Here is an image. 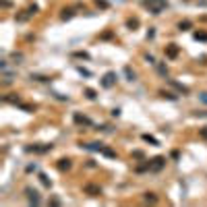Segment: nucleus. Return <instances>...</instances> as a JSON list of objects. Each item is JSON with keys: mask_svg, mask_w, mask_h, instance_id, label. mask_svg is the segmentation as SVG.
<instances>
[{"mask_svg": "<svg viewBox=\"0 0 207 207\" xmlns=\"http://www.w3.org/2000/svg\"><path fill=\"white\" fill-rule=\"evenodd\" d=\"M70 168H73V162H70L69 158L58 159V170H60V172H66V170H70Z\"/></svg>", "mask_w": 207, "mask_h": 207, "instance_id": "nucleus-6", "label": "nucleus"}, {"mask_svg": "<svg viewBox=\"0 0 207 207\" xmlns=\"http://www.w3.org/2000/svg\"><path fill=\"white\" fill-rule=\"evenodd\" d=\"M112 116H114V118L120 116V108H114V110H112Z\"/></svg>", "mask_w": 207, "mask_h": 207, "instance_id": "nucleus-34", "label": "nucleus"}, {"mask_svg": "<svg viewBox=\"0 0 207 207\" xmlns=\"http://www.w3.org/2000/svg\"><path fill=\"white\" fill-rule=\"evenodd\" d=\"M83 149H87V151H102L106 145L104 143H81Z\"/></svg>", "mask_w": 207, "mask_h": 207, "instance_id": "nucleus-5", "label": "nucleus"}, {"mask_svg": "<svg viewBox=\"0 0 207 207\" xmlns=\"http://www.w3.org/2000/svg\"><path fill=\"white\" fill-rule=\"evenodd\" d=\"M118 81V75L114 73V70H110V73H106V75L102 77V87H106V89H110V87H114Z\"/></svg>", "mask_w": 207, "mask_h": 207, "instance_id": "nucleus-1", "label": "nucleus"}, {"mask_svg": "<svg viewBox=\"0 0 207 207\" xmlns=\"http://www.w3.org/2000/svg\"><path fill=\"white\" fill-rule=\"evenodd\" d=\"M73 15H75V11H73V8H62L60 19L62 21H69V19H73Z\"/></svg>", "mask_w": 207, "mask_h": 207, "instance_id": "nucleus-10", "label": "nucleus"}, {"mask_svg": "<svg viewBox=\"0 0 207 207\" xmlns=\"http://www.w3.org/2000/svg\"><path fill=\"white\" fill-rule=\"evenodd\" d=\"M124 75H126V79H129V81H135V70H131V66H124Z\"/></svg>", "mask_w": 207, "mask_h": 207, "instance_id": "nucleus-15", "label": "nucleus"}, {"mask_svg": "<svg viewBox=\"0 0 207 207\" xmlns=\"http://www.w3.org/2000/svg\"><path fill=\"white\" fill-rule=\"evenodd\" d=\"M155 69H158V73L164 77V79L168 77V69H166V64H162V62H155Z\"/></svg>", "mask_w": 207, "mask_h": 207, "instance_id": "nucleus-13", "label": "nucleus"}, {"mask_svg": "<svg viewBox=\"0 0 207 207\" xmlns=\"http://www.w3.org/2000/svg\"><path fill=\"white\" fill-rule=\"evenodd\" d=\"M159 95L168 97V99H176V95H174V93H170V91H159Z\"/></svg>", "mask_w": 207, "mask_h": 207, "instance_id": "nucleus-27", "label": "nucleus"}, {"mask_svg": "<svg viewBox=\"0 0 207 207\" xmlns=\"http://www.w3.org/2000/svg\"><path fill=\"white\" fill-rule=\"evenodd\" d=\"M25 195H27V201H29V203H33V205H41V197H40V193H37L35 188L27 186V188H25Z\"/></svg>", "mask_w": 207, "mask_h": 207, "instance_id": "nucleus-2", "label": "nucleus"}, {"mask_svg": "<svg viewBox=\"0 0 207 207\" xmlns=\"http://www.w3.org/2000/svg\"><path fill=\"white\" fill-rule=\"evenodd\" d=\"M37 11H40V6H37V4H31V6L27 8V15L29 17H33V15H37Z\"/></svg>", "mask_w": 207, "mask_h": 207, "instance_id": "nucleus-23", "label": "nucleus"}, {"mask_svg": "<svg viewBox=\"0 0 207 207\" xmlns=\"http://www.w3.org/2000/svg\"><path fill=\"white\" fill-rule=\"evenodd\" d=\"M195 40L197 41H207V33L205 31H195Z\"/></svg>", "mask_w": 207, "mask_h": 207, "instance_id": "nucleus-19", "label": "nucleus"}, {"mask_svg": "<svg viewBox=\"0 0 207 207\" xmlns=\"http://www.w3.org/2000/svg\"><path fill=\"white\" fill-rule=\"evenodd\" d=\"M73 120H75L77 124H81V126H91V120H89L87 116H81L79 112H77L75 116H73Z\"/></svg>", "mask_w": 207, "mask_h": 207, "instance_id": "nucleus-8", "label": "nucleus"}, {"mask_svg": "<svg viewBox=\"0 0 207 207\" xmlns=\"http://www.w3.org/2000/svg\"><path fill=\"white\" fill-rule=\"evenodd\" d=\"M40 180H41V184H44V186H48V188L52 186V182L48 180V176H46V174H40Z\"/></svg>", "mask_w": 207, "mask_h": 207, "instance_id": "nucleus-24", "label": "nucleus"}, {"mask_svg": "<svg viewBox=\"0 0 207 207\" xmlns=\"http://www.w3.org/2000/svg\"><path fill=\"white\" fill-rule=\"evenodd\" d=\"M166 56H168V58H176V56H178V46H176V44L166 46Z\"/></svg>", "mask_w": 207, "mask_h": 207, "instance_id": "nucleus-9", "label": "nucleus"}, {"mask_svg": "<svg viewBox=\"0 0 207 207\" xmlns=\"http://www.w3.org/2000/svg\"><path fill=\"white\" fill-rule=\"evenodd\" d=\"M168 83L172 85L174 89H178L180 93H188V87H184V85H180V83H176V81H172V79H168Z\"/></svg>", "mask_w": 207, "mask_h": 207, "instance_id": "nucleus-11", "label": "nucleus"}, {"mask_svg": "<svg viewBox=\"0 0 207 207\" xmlns=\"http://www.w3.org/2000/svg\"><path fill=\"white\" fill-rule=\"evenodd\" d=\"M4 102H8V104H17V106H19L21 99H19V95H17V93H8V95H4Z\"/></svg>", "mask_w": 207, "mask_h": 207, "instance_id": "nucleus-12", "label": "nucleus"}, {"mask_svg": "<svg viewBox=\"0 0 207 207\" xmlns=\"http://www.w3.org/2000/svg\"><path fill=\"white\" fill-rule=\"evenodd\" d=\"M31 79H33V81H50L48 77H44V75H33V73H31Z\"/></svg>", "mask_w": 207, "mask_h": 207, "instance_id": "nucleus-25", "label": "nucleus"}, {"mask_svg": "<svg viewBox=\"0 0 207 207\" xmlns=\"http://www.w3.org/2000/svg\"><path fill=\"white\" fill-rule=\"evenodd\" d=\"M77 70H79V73H81L83 77H91V73H89L87 69H83V66H77Z\"/></svg>", "mask_w": 207, "mask_h": 207, "instance_id": "nucleus-28", "label": "nucleus"}, {"mask_svg": "<svg viewBox=\"0 0 207 207\" xmlns=\"http://www.w3.org/2000/svg\"><path fill=\"white\" fill-rule=\"evenodd\" d=\"M143 199L147 201V203H158V197H155L153 193H145V195H143Z\"/></svg>", "mask_w": 207, "mask_h": 207, "instance_id": "nucleus-16", "label": "nucleus"}, {"mask_svg": "<svg viewBox=\"0 0 207 207\" xmlns=\"http://www.w3.org/2000/svg\"><path fill=\"white\" fill-rule=\"evenodd\" d=\"M153 37H155V29L149 27V31H147V40H153Z\"/></svg>", "mask_w": 207, "mask_h": 207, "instance_id": "nucleus-31", "label": "nucleus"}, {"mask_svg": "<svg viewBox=\"0 0 207 207\" xmlns=\"http://www.w3.org/2000/svg\"><path fill=\"white\" fill-rule=\"evenodd\" d=\"M201 137H203V139H207V129H201Z\"/></svg>", "mask_w": 207, "mask_h": 207, "instance_id": "nucleus-36", "label": "nucleus"}, {"mask_svg": "<svg viewBox=\"0 0 207 207\" xmlns=\"http://www.w3.org/2000/svg\"><path fill=\"white\" fill-rule=\"evenodd\" d=\"M133 155H135L137 159H143V151H133Z\"/></svg>", "mask_w": 207, "mask_h": 207, "instance_id": "nucleus-35", "label": "nucleus"}, {"mask_svg": "<svg viewBox=\"0 0 207 207\" xmlns=\"http://www.w3.org/2000/svg\"><path fill=\"white\" fill-rule=\"evenodd\" d=\"M145 60L149 62V64H153V66H155V58H153L151 54H147V56H145Z\"/></svg>", "mask_w": 207, "mask_h": 207, "instance_id": "nucleus-32", "label": "nucleus"}, {"mask_svg": "<svg viewBox=\"0 0 207 207\" xmlns=\"http://www.w3.org/2000/svg\"><path fill=\"white\" fill-rule=\"evenodd\" d=\"M95 4L99 8H108V2H106V0H95Z\"/></svg>", "mask_w": 207, "mask_h": 207, "instance_id": "nucleus-30", "label": "nucleus"}, {"mask_svg": "<svg viewBox=\"0 0 207 207\" xmlns=\"http://www.w3.org/2000/svg\"><path fill=\"white\" fill-rule=\"evenodd\" d=\"M143 2H151V4H162V6H166V4H168V0H143Z\"/></svg>", "mask_w": 207, "mask_h": 207, "instance_id": "nucleus-26", "label": "nucleus"}, {"mask_svg": "<svg viewBox=\"0 0 207 207\" xmlns=\"http://www.w3.org/2000/svg\"><path fill=\"white\" fill-rule=\"evenodd\" d=\"M85 193L91 195V197H97L102 195V186H95V184H85Z\"/></svg>", "mask_w": 207, "mask_h": 207, "instance_id": "nucleus-7", "label": "nucleus"}, {"mask_svg": "<svg viewBox=\"0 0 207 207\" xmlns=\"http://www.w3.org/2000/svg\"><path fill=\"white\" fill-rule=\"evenodd\" d=\"M164 166H166V158L158 155V158H153L151 162H149V170H151V172H158V170H162Z\"/></svg>", "mask_w": 207, "mask_h": 207, "instance_id": "nucleus-3", "label": "nucleus"}, {"mask_svg": "<svg viewBox=\"0 0 207 207\" xmlns=\"http://www.w3.org/2000/svg\"><path fill=\"white\" fill-rule=\"evenodd\" d=\"M199 99L207 106V91H201V93H199Z\"/></svg>", "mask_w": 207, "mask_h": 207, "instance_id": "nucleus-29", "label": "nucleus"}, {"mask_svg": "<svg viewBox=\"0 0 207 207\" xmlns=\"http://www.w3.org/2000/svg\"><path fill=\"white\" fill-rule=\"evenodd\" d=\"M27 151L29 153H48V151H52V145H29Z\"/></svg>", "mask_w": 207, "mask_h": 207, "instance_id": "nucleus-4", "label": "nucleus"}, {"mask_svg": "<svg viewBox=\"0 0 207 207\" xmlns=\"http://www.w3.org/2000/svg\"><path fill=\"white\" fill-rule=\"evenodd\" d=\"M50 205H60V199H56V197H52V199H50Z\"/></svg>", "mask_w": 207, "mask_h": 207, "instance_id": "nucleus-33", "label": "nucleus"}, {"mask_svg": "<svg viewBox=\"0 0 207 207\" xmlns=\"http://www.w3.org/2000/svg\"><path fill=\"white\" fill-rule=\"evenodd\" d=\"M102 153L106 155V158H116V151H112L110 147H104V149H102Z\"/></svg>", "mask_w": 207, "mask_h": 207, "instance_id": "nucleus-21", "label": "nucleus"}, {"mask_svg": "<svg viewBox=\"0 0 207 207\" xmlns=\"http://www.w3.org/2000/svg\"><path fill=\"white\" fill-rule=\"evenodd\" d=\"M126 27L135 31V29L139 27V19H129V21H126Z\"/></svg>", "mask_w": 207, "mask_h": 207, "instance_id": "nucleus-17", "label": "nucleus"}, {"mask_svg": "<svg viewBox=\"0 0 207 207\" xmlns=\"http://www.w3.org/2000/svg\"><path fill=\"white\" fill-rule=\"evenodd\" d=\"M85 97H87V99H95V97H97L95 89H91V87H87V89H85Z\"/></svg>", "mask_w": 207, "mask_h": 207, "instance_id": "nucleus-18", "label": "nucleus"}, {"mask_svg": "<svg viewBox=\"0 0 207 207\" xmlns=\"http://www.w3.org/2000/svg\"><path fill=\"white\" fill-rule=\"evenodd\" d=\"M191 27H193V25H191V21H180V23H178V31H188Z\"/></svg>", "mask_w": 207, "mask_h": 207, "instance_id": "nucleus-14", "label": "nucleus"}, {"mask_svg": "<svg viewBox=\"0 0 207 207\" xmlns=\"http://www.w3.org/2000/svg\"><path fill=\"white\" fill-rule=\"evenodd\" d=\"M73 58H83V60H89V54L79 50V52H73Z\"/></svg>", "mask_w": 207, "mask_h": 207, "instance_id": "nucleus-20", "label": "nucleus"}, {"mask_svg": "<svg viewBox=\"0 0 207 207\" xmlns=\"http://www.w3.org/2000/svg\"><path fill=\"white\" fill-rule=\"evenodd\" d=\"M143 141H147V143H151V145H159V143H158V139L151 137V135H143Z\"/></svg>", "mask_w": 207, "mask_h": 207, "instance_id": "nucleus-22", "label": "nucleus"}]
</instances>
